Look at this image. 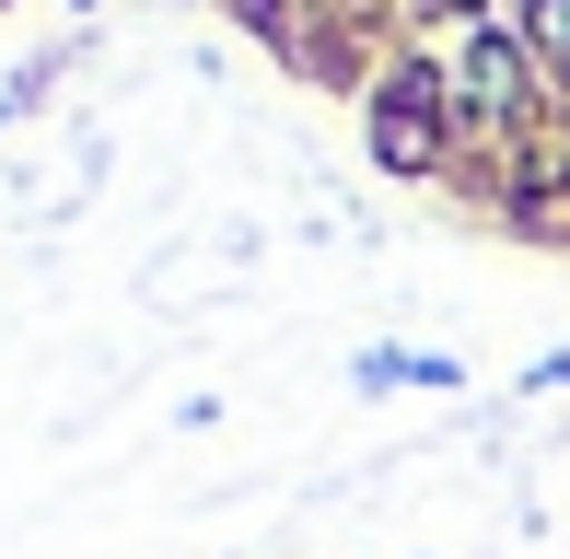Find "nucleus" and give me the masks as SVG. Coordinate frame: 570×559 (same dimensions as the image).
I'll return each instance as SVG.
<instances>
[{"instance_id":"f257e3e1","label":"nucleus","mask_w":570,"mask_h":559,"mask_svg":"<svg viewBox=\"0 0 570 559\" xmlns=\"http://www.w3.org/2000/svg\"><path fill=\"white\" fill-rule=\"evenodd\" d=\"M420 151H431V94L396 82L384 94V164H420Z\"/></svg>"},{"instance_id":"f03ea898","label":"nucleus","mask_w":570,"mask_h":559,"mask_svg":"<svg viewBox=\"0 0 570 559\" xmlns=\"http://www.w3.org/2000/svg\"><path fill=\"white\" fill-rule=\"evenodd\" d=\"M524 23H535V47H548V59H570V0H535Z\"/></svg>"}]
</instances>
